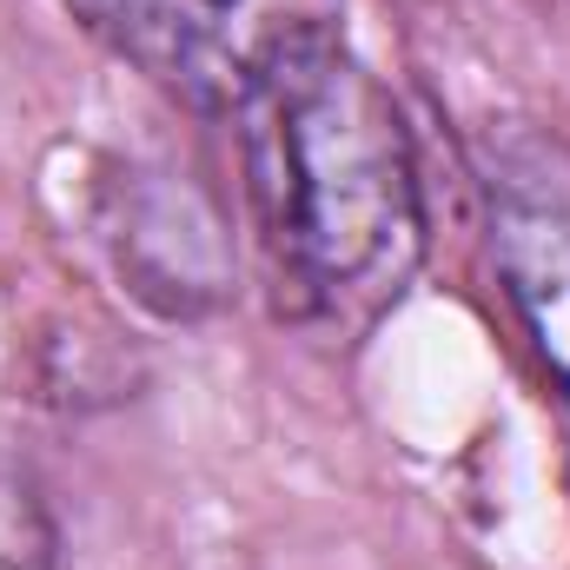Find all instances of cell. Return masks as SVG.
Returning a JSON list of instances; mask_svg holds the SVG:
<instances>
[{"label":"cell","instance_id":"cell-1","mask_svg":"<svg viewBox=\"0 0 570 570\" xmlns=\"http://www.w3.org/2000/svg\"><path fill=\"white\" fill-rule=\"evenodd\" d=\"M239 179L259 273L298 325L379 318L425 259L412 127L392 87L345 47L239 114Z\"/></svg>","mask_w":570,"mask_h":570},{"label":"cell","instance_id":"cell-2","mask_svg":"<svg viewBox=\"0 0 570 570\" xmlns=\"http://www.w3.org/2000/svg\"><path fill=\"white\" fill-rule=\"evenodd\" d=\"M166 100L239 120L266 87L345 47V0H60Z\"/></svg>","mask_w":570,"mask_h":570},{"label":"cell","instance_id":"cell-4","mask_svg":"<svg viewBox=\"0 0 570 570\" xmlns=\"http://www.w3.org/2000/svg\"><path fill=\"white\" fill-rule=\"evenodd\" d=\"M0 570H53V524L27 478L0 464Z\"/></svg>","mask_w":570,"mask_h":570},{"label":"cell","instance_id":"cell-3","mask_svg":"<svg viewBox=\"0 0 570 570\" xmlns=\"http://www.w3.org/2000/svg\"><path fill=\"white\" fill-rule=\"evenodd\" d=\"M478 179L504 298L570 399V146L531 127L491 134Z\"/></svg>","mask_w":570,"mask_h":570}]
</instances>
